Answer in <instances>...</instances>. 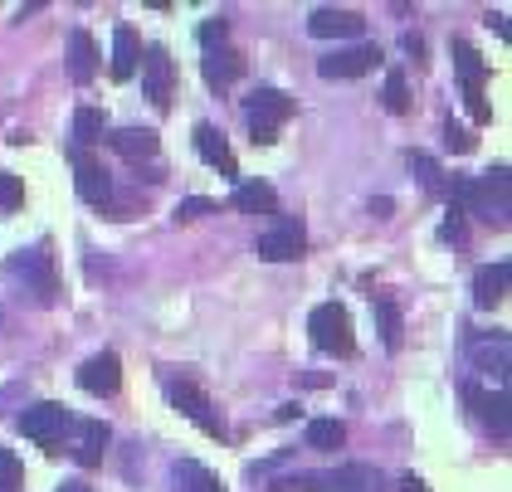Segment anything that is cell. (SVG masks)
Listing matches in <instances>:
<instances>
[{
  "label": "cell",
  "instance_id": "1",
  "mask_svg": "<svg viewBox=\"0 0 512 492\" xmlns=\"http://www.w3.org/2000/svg\"><path fill=\"white\" fill-rule=\"evenodd\" d=\"M244 117H249V132H254V147H274L278 127L293 117V98L278 93V88H254L244 98Z\"/></svg>",
  "mask_w": 512,
  "mask_h": 492
},
{
  "label": "cell",
  "instance_id": "2",
  "mask_svg": "<svg viewBox=\"0 0 512 492\" xmlns=\"http://www.w3.org/2000/svg\"><path fill=\"white\" fill-rule=\"evenodd\" d=\"M288 488L298 492H386L381 473L371 463H347V468H332V473H298Z\"/></svg>",
  "mask_w": 512,
  "mask_h": 492
},
{
  "label": "cell",
  "instance_id": "3",
  "mask_svg": "<svg viewBox=\"0 0 512 492\" xmlns=\"http://www.w3.org/2000/svg\"><path fill=\"white\" fill-rule=\"evenodd\" d=\"M308 332H313V346H317V351H327V356H352V351H356L352 317H347V307H342V303L313 307Z\"/></svg>",
  "mask_w": 512,
  "mask_h": 492
},
{
  "label": "cell",
  "instance_id": "4",
  "mask_svg": "<svg viewBox=\"0 0 512 492\" xmlns=\"http://www.w3.org/2000/svg\"><path fill=\"white\" fill-rule=\"evenodd\" d=\"M74 429V415H69V405H54V400H44V405H30L25 415H20V434L25 439H35L40 449H59L64 444V434Z\"/></svg>",
  "mask_w": 512,
  "mask_h": 492
},
{
  "label": "cell",
  "instance_id": "5",
  "mask_svg": "<svg viewBox=\"0 0 512 492\" xmlns=\"http://www.w3.org/2000/svg\"><path fill=\"white\" fill-rule=\"evenodd\" d=\"M5 273H10V278H25V288H30V293H35V303H54V298H59V278H54V259H49V249H30V254H25V249H20V254H15V259H10V264H5Z\"/></svg>",
  "mask_w": 512,
  "mask_h": 492
},
{
  "label": "cell",
  "instance_id": "6",
  "mask_svg": "<svg viewBox=\"0 0 512 492\" xmlns=\"http://www.w3.org/2000/svg\"><path fill=\"white\" fill-rule=\"evenodd\" d=\"M166 395H171V405L191 419L196 429H205L210 439H225V419H220V410L210 405V395L200 385H191V380H166Z\"/></svg>",
  "mask_w": 512,
  "mask_h": 492
},
{
  "label": "cell",
  "instance_id": "7",
  "mask_svg": "<svg viewBox=\"0 0 512 492\" xmlns=\"http://www.w3.org/2000/svg\"><path fill=\"white\" fill-rule=\"evenodd\" d=\"M454 69H459V78H464V103H469L473 122H488V103H483V78H488V69H483V59H478V49H473L469 39H454Z\"/></svg>",
  "mask_w": 512,
  "mask_h": 492
},
{
  "label": "cell",
  "instance_id": "8",
  "mask_svg": "<svg viewBox=\"0 0 512 492\" xmlns=\"http://www.w3.org/2000/svg\"><path fill=\"white\" fill-rule=\"evenodd\" d=\"M303 249H308V234H303L298 220H278V225L264 229L259 244H254V254L269 259V264H293V259H303Z\"/></svg>",
  "mask_w": 512,
  "mask_h": 492
},
{
  "label": "cell",
  "instance_id": "9",
  "mask_svg": "<svg viewBox=\"0 0 512 492\" xmlns=\"http://www.w3.org/2000/svg\"><path fill=\"white\" fill-rule=\"evenodd\" d=\"M142 88H147V98L157 103V108H171V88H176V69H171V54L152 44V49H142Z\"/></svg>",
  "mask_w": 512,
  "mask_h": 492
},
{
  "label": "cell",
  "instance_id": "10",
  "mask_svg": "<svg viewBox=\"0 0 512 492\" xmlns=\"http://www.w3.org/2000/svg\"><path fill=\"white\" fill-rule=\"evenodd\" d=\"M381 64V49L376 44H352V49H337L327 59H317V74L322 78H361Z\"/></svg>",
  "mask_w": 512,
  "mask_h": 492
},
{
  "label": "cell",
  "instance_id": "11",
  "mask_svg": "<svg viewBox=\"0 0 512 492\" xmlns=\"http://www.w3.org/2000/svg\"><path fill=\"white\" fill-rule=\"evenodd\" d=\"M366 30V15L361 10H337V5H317L308 15V35L313 39H356Z\"/></svg>",
  "mask_w": 512,
  "mask_h": 492
},
{
  "label": "cell",
  "instance_id": "12",
  "mask_svg": "<svg viewBox=\"0 0 512 492\" xmlns=\"http://www.w3.org/2000/svg\"><path fill=\"white\" fill-rule=\"evenodd\" d=\"M79 385L88 395H113L122 385V361L118 351H98V356H88L79 366Z\"/></svg>",
  "mask_w": 512,
  "mask_h": 492
},
{
  "label": "cell",
  "instance_id": "13",
  "mask_svg": "<svg viewBox=\"0 0 512 492\" xmlns=\"http://www.w3.org/2000/svg\"><path fill=\"white\" fill-rule=\"evenodd\" d=\"M74 176H79V195L88 205H113V181H108V171L98 166L93 152H79V147H74Z\"/></svg>",
  "mask_w": 512,
  "mask_h": 492
},
{
  "label": "cell",
  "instance_id": "14",
  "mask_svg": "<svg viewBox=\"0 0 512 492\" xmlns=\"http://www.w3.org/2000/svg\"><path fill=\"white\" fill-rule=\"evenodd\" d=\"M108 444H113V429H108L103 419H83V424H74V458H79L83 468H98L103 454H108Z\"/></svg>",
  "mask_w": 512,
  "mask_h": 492
},
{
  "label": "cell",
  "instance_id": "15",
  "mask_svg": "<svg viewBox=\"0 0 512 492\" xmlns=\"http://www.w3.org/2000/svg\"><path fill=\"white\" fill-rule=\"evenodd\" d=\"M464 400L473 405V415L483 419L498 439H508V395L503 390H483V385H469L464 390Z\"/></svg>",
  "mask_w": 512,
  "mask_h": 492
},
{
  "label": "cell",
  "instance_id": "16",
  "mask_svg": "<svg viewBox=\"0 0 512 492\" xmlns=\"http://www.w3.org/2000/svg\"><path fill=\"white\" fill-rule=\"evenodd\" d=\"M469 356L478 371H488V376H508V356H512V341L508 332H493V337H469Z\"/></svg>",
  "mask_w": 512,
  "mask_h": 492
},
{
  "label": "cell",
  "instance_id": "17",
  "mask_svg": "<svg viewBox=\"0 0 512 492\" xmlns=\"http://www.w3.org/2000/svg\"><path fill=\"white\" fill-rule=\"evenodd\" d=\"M196 152L205 156V166H215L220 176H230V181L239 176V161H235V152H230V142H225L210 122H200L196 127Z\"/></svg>",
  "mask_w": 512,
  "mask_h": 492
},
{
  "label": "cell",
  "instance_id": "18",
  "mask_svg": "<svg viewBox=\"0 0 512 492\" xmlns=\"http://www.w3.org/2000/svg\"><path fill=\"white\" fill-rule=\"evenodd\" d=\"M508 278H512L508 264H483L473 273V303L483 307V312H493V307L508 298Z\"/></svg>",
  "mask_w": 512,
  "mask_h": 492
},
{
  "label": "cell",
  "instance_id": "19",
  "mask_svg": "<svg viewBox=\"0 0 512 492\" xmlns=\"http://www.w3.org/2000/svg\"><path fill=\"white\" fill-rule=\"evenodd\" d=\"M137 64H142V39H137L132 25H118L113 30V64H108V74L118 78V83H127V78L137 74Z\"/></svg>",
  "mask_w": 512,
  "mask_h": 492
},
{
  "label": "cell",
  "instance_id": "20",
  "mask_svg": "<svg viewBox=\"0 0 512 492\" xmlns=\"http://www.w3.org/2000/svg\"><path fill=\"white\" fill-rule=\"evenodd\" d=\"M108 142H113V152L127 156V161H147V156L161 152V142H157L152 127H122V132H113Z\"/></svg>",
  "mask_w": 512,
  "mask_h": 492
},
{
  "label": "cell",
  "instance_id": "21",
  "mask_svg": "<svg viewBox=\"0 0 512 492\" xmlns=\"http://www.w3.org/2000/svg\"><path fill=\"white\" fill-rule=\"evenodd\" d=\"M69 74L79 83H93V74H98V44L88 30H74V39H69Z\"/></svg>",
  "mask_w": 512,
  "mask_h": 492
},
{
  "label": "cell",
  "instance_id": "22",
  "mask_svg": "<svg viewBox=\"0 0 512 492\" xmlns=\"http://www.w3.org/2000/svg\"><path fill=\"white\" fill-rule=\"evenodd\" d=\"M171 478H176V492H225V483L205 463H196V458H181Z\"/></svg>",
  "mask_w": 512,
  "mask_h": 492
},
{
  "label": "cell",
  "instance_id": "23",
  "mask_svg": "<svg viewBox=\"0 0 512 492\" xmlns=\"http://www.w3.org/2000/svg\"><path fill=\"white\" fill-rule=\"evenodd\" d=\"M239 74H244V54H235V49H205V78L215 88H230Z\"/></svg>",
  "mask_w": 512,
  "mask_h": 492
},
{
  "label": "cell",
  "instance_id": "24",
  "mask_svg": "<svg viewBox=\"0 0 512 492\" xmlns=\"http://www.w3.org/2000/svg\"><path fill=\"white\" fill-rule=\"evenodd\" d=\"M235 210H244V215H274L278 210V190L264 186V181H249V186L235 190Z\"/></svg>",
  "mask_w": 512,
  "mask_h": 492
},
{
  "label": "cell",
  "instance_id": "25",
  "mask_svg": "<svg viewBox=\"0 0 512 492\" xmlns=\"http://www.w3.org/2000/svg\"><path fill=\"white\" fill-rule=\"evenodd\" d=\"M371 312H376V327H381V341H386V351H400V307L386 298V293H371Z\"/></svg>",
  "mask_w": 512,
  "mask_h": 492
},
{
  "label": "cell",
  "instance_id": "26",
  "mask_svg": "<svg viewBox=\"0 0 512 492\" xmlns=\"http://www.w3.org/2000/svg\"><path fill=\"white\" fill-rule=\"evenodd\" d=\"M103 137H108V113L79 108V113H74V142H79V152H88V147L103 142Z\"/></svg>",
  "mask_w": 512,
  "mask_h": 492
},
{
  "label": "cell",
  "instance_id": "27",
  "mask_svg": "<svg viewBox=\"0 0 512 492\" xmlns=\"http://www.w3.org/2000/svg\"><path fill=\"white\" fill-rule=\"evenodd\" d=\"M342 444H347V424H342V419H313V424H308V449L332 454V449H342Z\"/></svg>",
  "mask_w": 512,
  "mask_h": 492
},
{
  "label": "cell",
  "instance_id": "28",
  "mask_svg": "<svg viewBox=\"0 0 512 492\" xmlns=\"http://www.w3.org/2000/svg\"><path fill=\"white\" fill-rule=\"evenodd\" d=\"M381 103H386V113H410V88H405V74L395 69L391 78H386V93H381Z\"/></svg>",
  "mask_w": 512,
  "mask_h": 492
},
{
  "label": "cell",
  "instance_id": "29",
  "mask_svg": "<svg viewBox=\"0 0 512 492\" xmlns=\"http://www.w3.org/2000/svg\"><path fill=\"white\" fill-rule=\"evenodd\" d=\"M15 488H25V468H20V458L10 449H0V492H15Z\"/></svg>",
  "mask_w": 512,
  "mask_h": 492
},
{
  "label": "cell",
  "instance_id": "30",
  "mask_svg": "<svg viewBox=\"0 0 512 492\" xmlns=\"http://www.w3.org/2000/svg\"><path fill=\"white\" fill-rule=\"evenodd\" d=\"M20 205H25V186H20V176L0 171V210L10 215V210H20Z\"/></svg>",
  "mask_w": 512,
  "mask_h": 492
},
{
  "label": "cell",
  "instance_id": "31",
  "mask_svg": "<svg viewBox=\"0 0 512 492\" xmlns=\"http://www.w3.org/2000/svg\"><path fill=\"white\" fill-rule=\"evenodd\" d=\"M200 215H215V200H181L176 205V225H186V220H200Z\"/></svg>",
  "mask_w": 512,
  "mask_h": 492
},
{
  "label": "cell",
  "instance_id": "32",
  "mask_svg": "<svg viewBox=\"0 0 512 492\" xmlns=\"http://www.w3.org/2000/svg\"><path fill=\"white\" fill-rule=\"evenodd\" d=\"M405 161H410V171H420V181H425V186L439 190V166H434L430 156H425V152H410Z\"/></svg>",
  "mask_w": 512,
  "mask_h": 492
},
{
  "label": "cell",
  "instance_id": "33",
  "mask_svg": "<svg viewBox=\"0 0 512 492\" xmlns=\"http://www.w3.org/2000/svg\"><path fill=\"white\" fill-rule=\"evenodd\" d=\"M225 35H230V20H205V25H200V44H205V49L225 44Z\"/></svg>",
  "mask_w": 512,
  "mask_h": 492
},
{
  "label": "cell",
  "instance_id": "34",
  "mask_svg": "<svg viewBox=\"0 0 512 492\" xmlns=\"http://www.w3.org/2000/svg\"><path fill=\"white\" fill-rule=\"evenodd\" d=\"M444 142H449V152H473V137L459 127V122H449V127H444Z\"/></svg>",
  "mask_w": 512,
  "mask_h": 492
},
{
  "label": "cell",
  "instance_id": "35",
  "mask_svg": "<svg viewBox=\"0 0 512 492\" xmlns=\"http://www.w3.org/2000/svg\"><path fill=\"white\" fill-rule=\"evenodd\" d=\"M405 54H415V64H425V39H420V35H405Z\"/></svg>",
  "mask_w": 512,
  "mask_h": 492
},
{
  "label": "cell",
  "instance_id": "36",
  "mask_svg": "<svg viewBox=\"0 0 512 492\" xmlns=\"http://www.w3.org/2000/svg\"><path fill=\"white\" fill-rule=\"evenodd\" d=\"M400 492H430V488H425V478H415V473H405V478H400Z\"/></svg>",
  "mask_w": 512,
  "mask_h": 492
},
{
  "label": "cell",
  "instance_id": "37",
  "mask_svg": "<svg viewBox=\"0 0 512 492\" xmlns=\"http://www.w3.org/2000/svg\"><path fill=\"white\" fill-rule=\"evenodd\" d=\"M59 492H93V488H88V483H64Z\"/></svg>",
  "mask_w": 512,
  "mask_h": 492
}]
</instances>
